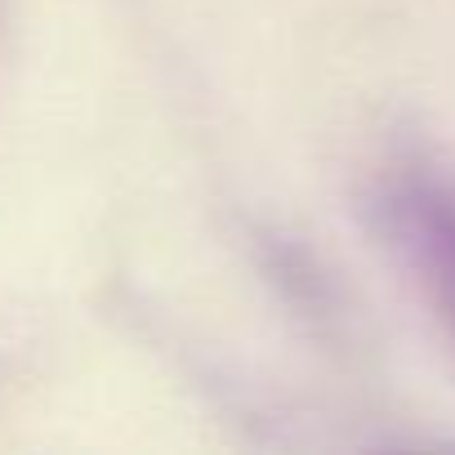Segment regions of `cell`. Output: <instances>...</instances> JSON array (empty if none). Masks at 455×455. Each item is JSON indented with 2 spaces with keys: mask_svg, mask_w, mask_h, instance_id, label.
I'll return each mask as SVG.
<instances>
[{
  "mask_svg": "<svg viewBox=\"0 0 455 455\" xmlns=\"http://www.w3.org/2000/svg\"><path fill=\"white\" fill-rule=\"evenodd\" d=\"M384 237L455 331V174L433 161H397L375 192Z\"/></svg>",
  "mask_w": 455,
  "mask_h": 455,
  "instance_id": "cell-1",
  "label": "cell"
}]
</instances>
